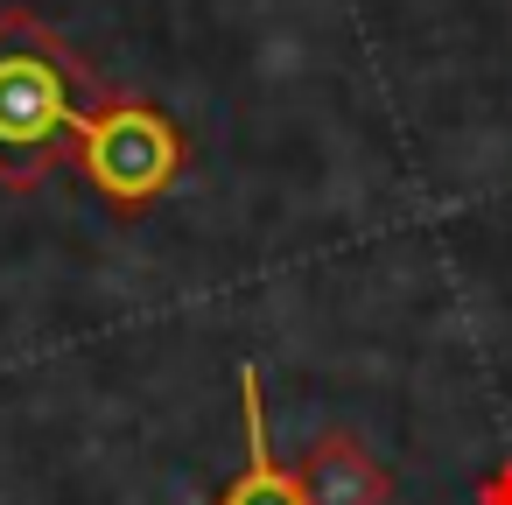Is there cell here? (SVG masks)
Returning a JSON list of instances; mask_svg holds the SVG:
<instances>
[{"instance_id":"cell-1","label":"cell","mask_w":512,"mask_h":505,"mask_svg":"<svg viewBox=\"0 0 512 505\" xmlns=\"http://www.w3.org/2000/svg\"><path fill=\"white\" fill-rule=\"evenodd\" d=\"M99 99L106 78L36 8H0V190H43Z\"/></svg>"},{"instance_id":"cell-2","label":"cell","mask_w":512,"mask_h":505,"mask_svg":"<svg viewBox=\"0 0 512 505\" xmlns=\"http://www.w3.org/2000/svg\"><path fill=\"white\" fill-rule=\"evenodd\" d=\"M71 169L99 190V204H106V211L141 218V211H148V204H162V197L176 190V176L190 169V141H183L176 113H162L155 99L106 92V99L78 120Z\"/></svg>"},{"instance_id":"cell-3","label":"cell","mask_w":512,"mask_h":505,"mask_svg":"<svg viewBox=\"0 0 512 505\" xmlns=\"http://www.w3.org/2000/svg\"><path fill=\"white\" fill-rule=\"evenodd\" d=\"M295 477H302V498H309V505H386V498H393L386 463H379L351 428H323V435L302 449Z\"/></svg>"},{"instance_id":"cell-4","label":"cell","mask_w":512,"mask_h":505,"mask_svg":"<svg viewBox=\"0 0 512 505\" xmlns=\"http://www.w3.org/2000/svg\"><path fill=\"white\" fill-rule=\"evenodd\" d=\"M239 435H246V463L239 477L218 491V505H309L295 463L274 456L267 442V400H260V365H239Z\"/></svg>"},{"instance_id":"cell-5","label":"cell","mask_w":512,"mask_h":505,"mask_svg":"<svg viewBox=\"0 0 512 505\" xmlns=\"http://www.w3.org/2000/svg\"><path fill=\"white\" fill-rule=\"evenodd\" d=\"M477 505H512V456H505V463L477 484Z\"/></svg>"}]
</instances>
